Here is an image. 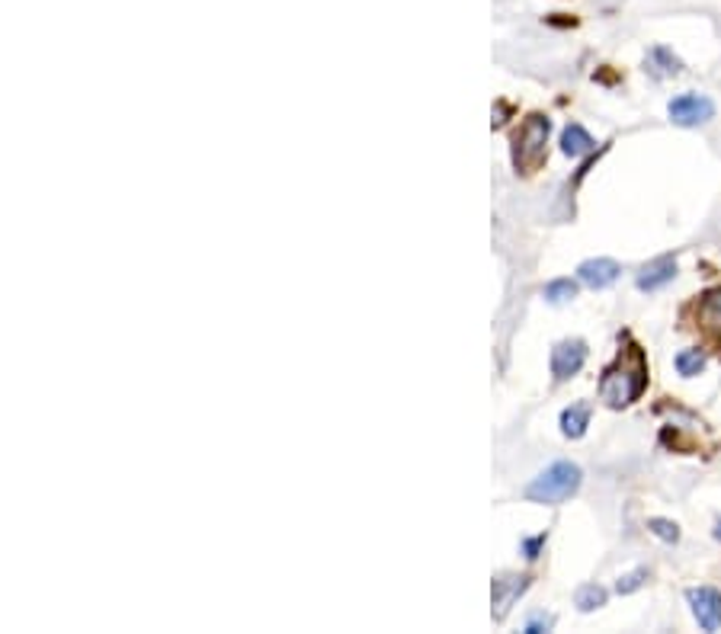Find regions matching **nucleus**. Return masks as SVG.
Returning a JSON list of instances; mask_svg holds the SVG:
<instances>
[{"instance_id": "nucleus-1", "label": "nucleus", "mask_w": 721, "mask_h": 634, "mask_svg": "<svg viewBox=\"0 0 721 634\" xmlns=\"http://www.w3.org/2000/svg\"><path fill=\"white\" fill-rule=\"evenodd\" d=\"M648 388V359L641 346L629 343L619 352V359L603 372L599 378V398L606 401L609 407H629L635 404Z\"/></svg>"}, {"instance_id": "nucleus-2", "label": "nucleus", "mask_w": 721, "mask_h": 634, "mask_svg": "<svg viewBox=\"0 0 721 634\" xmlns=\"http://www.w3.org/2000/svg\"><path fill=\"white\" fill-rule=\"evenodd\" d=\"M583 474L574 461H555L552 468H545L539 478H532V484L526 487V497L532 503H561L577 494Z\"/></svg>"}, {"instance_id": "nucleus-3", "label": "nucleus", "mask_w": 721, "mask_h": 634, "mask_svg": "<svg viewBox=\"0 0 721 634\" xmlns=\"http://www.w3.org/2000/svg\"><path fill=\"white\" fill-rule=\"evenodd\" d=\"M548 131L552 123L545 115H530L513 135V164L516 170H536L545 161V145H548Z\"/></svg>"}, {"instance_id": "nucleus-4", "label": "nucleus", "mask_w": 721, "mask_h": 634, "mask_svg": "<svg viewBox=\"0 0 721 634\" xmlns=\"http://www.w3.org/2000/svg\"><path fill=\"white\" fill-rule=\"evenodd\" d=\"M667 115L670 123L680 125V129H696V125H706L715 115V103L702 93H683V97L670 100Z\"/></svg>"}, {"instance_id": "nucleus-5", "label": "nucleus", "mask_w": 721, "mask_h": 634, "mask_svg": "<svg viewBox=\"0 0 721 634\" xmlns=\"http://www.w3.org/2000/svg\"><path fill=\"white\" fill-rule=\"evenodd\" d=\"M686 603L696 615L702 631H718L721 628V593L715 587H692L686 589Z\"/></svg>"}, {"instance_id": "nucleus-6", "label": "nucleus", "mask_w": 721, "mask_h": 634, "mask_svg": "<svg viewBox=\"0 0 721 634\" xmlns=\"http://www.w3.org/2000/svg\"><path fill=\"white\" fill-rule=\"evenodd\" d=\"M587 362V343L583 340H561L552 350V375L555 382H568Z\"/></svg>"}, {"instance_id": "nucleus-7", "label": "nucleus", "mask_w": 721, "mask_h": 634, "mask_svg": "<svg viewBox=\"0 0 721 634\" xmlns=\"http://www.w3.org/2000/svg\"><path fill=\"white\" fill-rule=\"evenodd\" d=\"M696 327L702 330L708 340L721 343V289H708V292H702V295H699V301H696Z\"/></svg>"}, {"instance_id": "nucleus-8", "label": "nucleus", "mask_w": 721, "mask_h": 634, "mask_svg": "<svg viewBox=\"0 0 721 634\" xmlns=\"http://www.w3.org/2000/svg\"><path fill=\"white\" fill-rule=\"evenodd\" d=\"M622 266L609 257H597V260H583L577 266V275H581L583 285H590V289H609V285L619 279Z\"/></svg>"}, {"instance_id": "nucleus-9", "label": "nucleus", "mask_w": 721, "mask_h": 634, "mask_svg": "<svg viewBox=\"0 0 721 634\" xmlns=\"http://www.w3.org/2000/svg\"><path fill=\"white\" fill-rule=\"evenodd\" d=\"M674 275H676V260L674 257H657V260H651V263H645L641 266V273H638V289L641 292H657V289H664L667 283H674Z\"/></svg>"}, {"instance_id": "nucleus-10", "label": "nucleus", "mask_w": 721, "mask_h": 634, "mask_svg": "<svg viewBox=\"0 0 721 634\" xmlns=\"http://www.w3.org/2000/svg\"><path fill=\"white\" fill-rule=\"evenodd\" d=\"M530 589V577H497L494 580V619H504L506 609Z\"/></svg>"}, {"instance_id": "nucleus-11", "label": "nucleus", "mask_w": 721, "mask_h": 634, "mask_svg": "<svg viewBox=\"0 0 721 634\" xmlns=\"http://www.w3.org/2000/svg\"><path fill=\"white\" fill-rule=\"evenodd\" d=\"M597 148V141L590 138V131L583 129V125H568V129L561 131V151L568 154V157H583V154H590Z\"/></svg>"}, {"instance_id": "nucleus-12", "label": "nucleus", "mask_w": 721, "mask_h": 634, "mask_svg": "<svg viewBox=\"0 0 721 634\" xmlns=\"http://www.w3.org/2000/svg\"><path fill=\"white\" fill-rule=\"evenodd\" d=\"M648 71H651L654 77H676L680 71H683V62L676 58L670 48H664V46H654L651 52H648Z\"/></svg>"}, {"instance_id": "nucleus-13", "label": "nucleus", "mask_w": 721, "mask_h": 634, "mask_svg": "<svg viewBox=\"0 0 721 634\" xmlns=\"http://www.w3.org/2000/svg\"><path fill=\"white\" fill-rule=\"evenodd\" d=\"M587 427H590V404H571L561 413V433L568 439H581Z\"/></svg>"}, {"instance_id": "nucleus-14", "label": "nucleus", "mask_w": 721, "mask_h": 634, "mask_svg": "<svg viewBox=\"0 0 721 634\" xmlns=\"http://www.w3.org/2000/svg\"><path fill=\"white\" fill-rule=\"evenodd\" d=\"M574 603L581 612H593V609H599V605H606V589L597 587V583H587V587L577 589Z\"/></svg>"}, {"instance_id": "nucleus-15", "label": "nucleus", "mask_w": 721, "mask_h": 634, "mask_svg": "<svg viewBox=\"0 0 721 634\" xmlns=\"http://www.w3.org/2000/svg\"><path fill=\"white\" fill-rule=\"evenodd\" d=\"M706 368V352L702 350H683L676 356V372L683 375V378H692Z\"/></svg>"}, {"instance_id": "nucleus-16", "label": "nucleus", "mask_w": 721, "mask_h": 634, "mask_svg": "<svg viewBox=\"0 0 721 634\" xmlns=\"http://www.w3.org/2000/svg\"><path fill=\"white\" fill-rule=\"evenodd\" d=\"M577 295V283L571 279H555V283L545 285V301H552V305H564Z\"/></svg>"}, {"instance_id": "nucleus-17", "label": "nucleus", "mask_w": 721, "mask_h": 634, "mask_svg": "<svg viewBox=\"0 0 721 634\" xmlns=\"http://www.w3.org/2000/svg\"><path fill=\"white\" fill-rule=\"evenodd\" d=\"M645 580H648V571H632V573H625L619 583H615V589H619L622 596H629V593H635V589L645 587Z\"/></svg>"}, {"instance_id": "nucleus-18", "label": "nucleus", "mask_w": 721, "mask_h": 634, "mask_svg": "<svg viewBox=\"0 0 721 634\" xmlns=\"http://www.w3.org/2000/svg\"><path fill=\"white\" fill-rule=\"evenodd\" d=\"M648 528H651L657 538H664V542H676V538H680V528L670 520H648Z\"/></svg>"}, {"instance_id": "nucleus-19", "label": "nucleus", "mask_w": 721, "mask_h": 634, "mask_svg": "<svg viewBox=\"0 0 721 634\" xmlns=\"http://www.w3.org/2000/svg\"><path fill=\"white\" fill-rule=\"evenodd\" d=\"M542 545H545V535H536V538H526V542H522V551H526V558L536 561V558H539V548H542Z\"/></svg>"}, {"instance_id": "nucleus-20", "label": "nucleus", "mask_w": 721, "mask_h": 634, "mask_svg": "<svg viewBox=\"0 0 721 634\" xmlns=\"http://www.w3.org/2000/svg\"><path fill=\"white\" fill-rule=\"evenodd\" d=\"M548 628H552V619H548V615H536V619H532L530 625H526V631H530V634H539V631H548Z\"/></svg>"}, {"instance_id": "nucleus-21", "label": "nucleus", "mask_w": 721, "mask_h": 634, "mask_svg": "<svg viewBox=\"0 0 721 634\" xmlns=\"http://www.w3.org/2000/svg\"><path fill=\"white\" fill-rule=\"evenodd\" d=\"M715 538H718V542H721V520L715 522Z\"/></svg>"}]
</instances>
